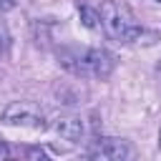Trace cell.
I'll use <instances>...</instances> for the list:
<instances>
[{
  "instance_id": "cell-4",
  "label": "cell",
  "mask_w": 161,
  "mask_h": 161,
  "mask_svg": "<svg viewBox=\"0 0 161 161\" xmlns=\"http://www.w3.org/2000/svg\"><path fill=\"white\" fill-rule=\"evenodd\" d=\"M88 156L106 161H123L131 156V146L123 138H96L88 148Z\"/></svg>"
},
{
  "instance_id": "cell-10",
  "label": "cell",
  "mask_w": 161,
  "mask_h": 161,
  "mask_svg": "<svg viewBox=\"0 0 161 161\" xmlns=\"http://www.w3.org/2000/svg\"><path fill=\"white\" fill-rule=\"evenodd\" d=\"M158 78H161V63H158Z\"/></svg>"
},
{
  "instance_id": "cell-12",
  "label": "cell",
  "mask_w": 161,
  "mask_h": 161,
  "mask_svg": "<svg viewBox=\"0 0 161 161\" xmlns=\"http://www.w3.org/2000/svg\"><path fill=\"white\" fill-rule=\"evenodd\" d=\"M158 3H161V0H158Z\"/></svg>"
},
{
  "instance_id": "cell-7",
  "label": "cell",
  "mask_w": 161,
  "mask_h": 161,
  "mask_svg": "<svg viewBox=\"0 0 161 161\" xmlns=\"http://www.w3.org/2000/svg\"><path fill=\"white\" fill-rule=\"evenodd\" d=\"M8 45H10V33H8L5 20H0V55L8 50Z\"/></svg>"
},
{
  "instance_id": "cell-8",
  "label": "cell",
  "mask_w": 161,
  "mask_h": 161,
  "mask_svg": "<svg viewBox=\"0 0 161 161\" xmlns=\"http://www.w3.org/2000/svg\"><path fill=\"white\" fill-rule=\"evenodd\" d=\"M18 5V0H0V10H13Z\"/></svg>"
},
{
  "instance_id": "cell-1",
  "label": "cell",
  "mask_w": 161,
  "mask_h": 161,
  "mask_svg": "<svg viewBox=\"0 0 161 161\" xmlns=\"http://www.w3.org/2000/svg\"><path fill=\"white\" fill-rule=\"evenodd\" d=\"M58 58L65 70L80 78H108L116 68V58L103 48H63Z\"/></svg>"
},
{
  "instance_id": "cell-3",
  "label": "cell",
  "mask_w": 161,
  "mask_h": 161,
  "mask_svg": "<svg viewBox=\"0 0 161 161\" xmlns=\"http://www.w3.org/2000/svg\"><path fill=\"white\" fill-rule=\"evenodd\" d=\"M3 121L8 126H20V128H30V131L45 128V113L33 101H13L3 111Z\"/></svg>"
},
{
  "instance_id": "cell-5",
  "label": "cell",
  "mask_w": 161,
  "mask_h": 161,
  "mask_svg": "<svg viewBox=\"0 0 161 161\" xmlns=\"http://www.w3.org/2000/svg\"><path fill=\"white\" fill-rule=\"evenodd\" d=\"M50 131H53L58 138H63L68 146H75V143L83 138V123H80V118H75V116H58V118L50 123Z\"/></svg>"
},
{
  "instance_id": "cell-2",
  "label": "cell",
  "mask_w": 161,
  "mask_h": 161,
  "mask_svg": "<svg viewBox=\"0 0 161 161\" xmlns=\"http://www.w3.org/2000/svg\"><path fill=\"white\" fill-rule=\"evenodd\" d=\"M101 25L106 35L116 43H133L141 35V25L133 15V10L121 0H106L101 8Z\"/></svg>"
},
{
  "instance_id": "cell-9",
  "label": "cell",
  "mask_w": 161,
  "mask_h": 161,
  "mask_svg": "<svg viewBox=\"0 0 161 161\" xmlns=\"http://www.w3.org/2000/svg\"><path fill=\"white\" fill-rule=\"evenodd\" d=\"M8 156H10V148H8V146L0 141V158H8Z\"/></svg>"
},
{
  "instance_id": "cell-6",
  "label": "cell",
  "mask_w": 161,
  "mask_h": 161,
  "mask_svg": "<svg viewBox=\"0 0 161 161\" xmlns=\"http://www.w3.org/2000/svg\"><path fill=\"white\" fill-rule=\"evenodd\" d=\"M78 10H80V20H83V25H86V28L96 30V28L101 25V10L91 8L88 3H78Z\"/></svg>"
},
{
  "instance_id": "cell-11",
  "label": "cell",
  "mask_w": 161,
  "mask_h": 161,
  "mask_svg": "<svg viewBox=\"0 0 161 161\" xmlns=\"http://www.w3.org/2000/svg\"><path fill=\"white\" fill-rule=\"evenodd\" d=\"M158 148H161V133H158Z\"/></svg>"
}]
</instances>
